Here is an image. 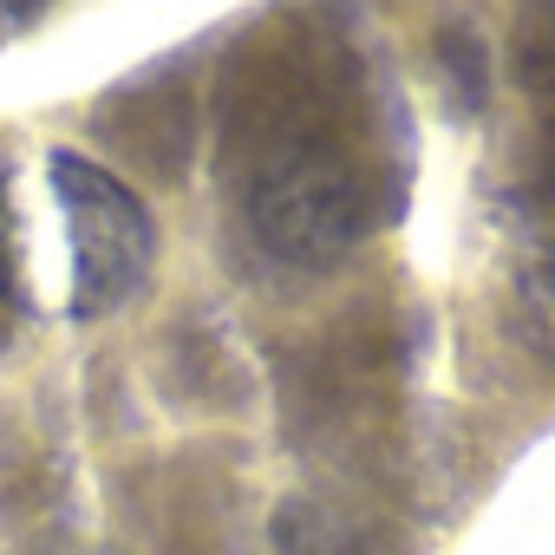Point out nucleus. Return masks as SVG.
Returning a JSON list of instances; mask_svg holds the SVG:
<instances>
[{"instance_id": "nucleus-4", "label": "nucleus", "mask_w": 555, "mask_h": 555, "mask_svg": "<svg viewBox=\"0 0 555 555\" xmlns=\"http://www.w3.org/2000/svg\"><path fill=\"white\" fill-rule=\"evenodd\" d=\"M47 555H118V548H47Z\"/></svg>"}, {"instance_id": "nucleus-2", "label": "nucleus", "mask_w": 555, "mask_h": 555, "mask_svg": "<svg viewBox=\"0 0 555 555\" xmlns=\"http://www.w3.org/2000/svg\"><path fill=\"white\" fill-rule=\"evenodd\" d=\"M248 222L255 235L288 255V261H334L360 242L366 229V190L353 170H340V157L321 151H295V157H274L255 190H248Z\"/></svg>"}, {"instance_id": "nucleus-3", "label": "nucleus", "mask_w": 555, "mask_h": 555, "mask_svg": "<svg viewBox=\"0 0 555 555\" xmlns=\"http://www.w3.org/2000/svg\"><path fill=\"white\" fill-rule=\"evenodd\" d=\"M27 8H34V0H0V21H21Z\"/></svg>"}, {"instance_id": "nucleus-1", "label": "nucleus", "mask_w": 555, "mask_h": 555, "mask_svg": "<svg viewBox=\"0 0 555 555\" xmlns=\"http://www.w3.org/2000/svg\"><path fill=\"white\" fill-rule=\"evenodd\" d=\"M157 222L79 151L0 170V301L27 321H105L151 288Z\"/></svg>"}]
</instances>
